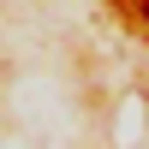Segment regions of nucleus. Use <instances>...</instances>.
<instances>
[{
	"instance_id": "obj_1",
	"label": "nucleus",
	"mask_w": 149,
	"mask_h": 149,
	"mask_svg": "<svg viewBox=\"0 0 149 149\" xmlns=\"http://www.w3.org/2000/svg\"><path fill=\"white\" fill-rule=\"evenodd\" d=\"M143 18H149V0H143Z\"/></svg>"
}]
</instances>
